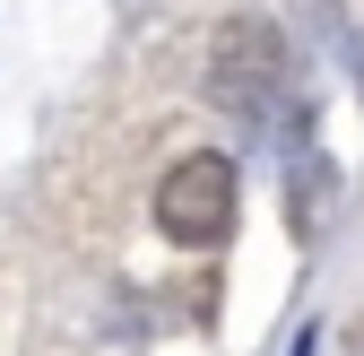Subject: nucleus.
Returning <instances> with one entry per match:
<instances>
[{"mask_svg": "<svg viewBox=\"0 0 364 356\" xmlns=\"http://www.w3.org/2000/svg\"><path fill=\"white\" fill-rule=\"evenodd\" d=\"M156 226L173 244H217L225 226H235V165L225 157H182L165 183H156Z\"/></svg>", "mask_w": 364, "mask_h": 356, "instance_id": "f257e3e1", "label": "nucleus"}]
</instances>
